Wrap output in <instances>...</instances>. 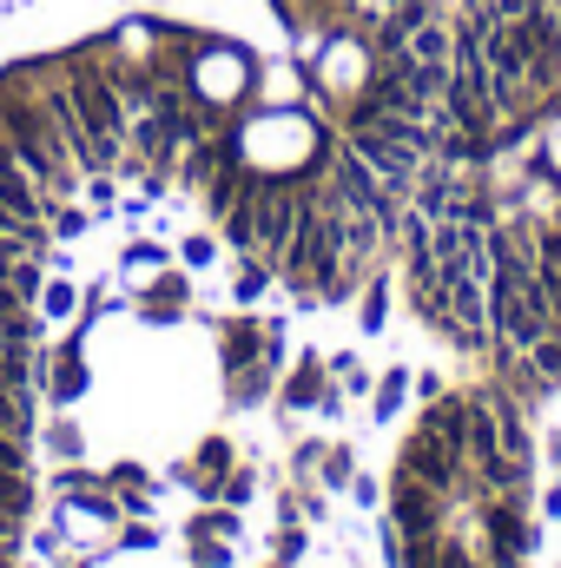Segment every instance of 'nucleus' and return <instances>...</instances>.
I'll use <instances>...</instances> for the list:
<instances>
[{
  "label": "nucleus",
  "instance_id": "9d476101",
  "mask_svg": "<svg viewBox=\"0 0 561 568\" xmlns=\"http://www.w3.org/2000/svg\"><path fill=\"white\" fill-rule=\"evenodd\" d=\"M522 7H529V0H489V13H496V20H516Z\"/></svg>",
  "mask_w": 561,
  "mask_h": 568
},
{
  "label": "nucleus",
  "instance_id": "423d86ee",
  "mask_svg": "<svg viewBox=\"0 0 561 568\" xmlns=\"http://www.w3.org/2000/svg\"><path fill=\"white\" fill-rule=\"evenodd\" d=\"M404 384H410L404 371H397V377H384V397H377V417H390V410L404 404Z\"/></svg>",
  "mask_w": 561,
  "mask_h": 568
},
{
  "label": "nucleus",
  "instance_id": "20e7f679",
  "mask_svg": "<svg viewBox=\"0 0 561 568\" xmlns=\"http://www.w3.org/2000/svg\"><path fill=\"white\" fill-rule=\"evenodd\" d=\"M317 390H324V377H317V364H304V371L290 377V390H284V397H290V404H310Z\"/></svg>",
  "mask_w": 561,
  "mask_h": 568
},
{
  "label": "nucleus",
  "instance_id": "1a4fd4ad",
  "mask_svg": "<svg viewBox=\"0 0 561 568\" xmlns=\"http://www.w3.org/2000/svg\"><path fill=\"white\" fill-rule=\"evenodd\" d=\"M324 476H330V483H350V456H344V449H330V463H324Z\"/></svg>",
  "mask_w": 561,
  "mask_h": 568
},
{
  "label": "nucleus",
  "instance_id": "f257e3e1",
  "mask_svg": "<svg viewBox=\"0 0 561 568\" xmlns=\"http://www.w3.org/2000/svg\"><path fill=\"white\" fill-rule=\"evenodd\" d=\"M73 113H80V126H86V140L106 152V165L120 159V140H126V106H120V87L106 80V73H93L86 60H73Z\"/></svg>",
  "mask_w": 561,
  "mask_h": 568
},
{
  "label": "nucleus",
  "instance_id": "39448f33",
  "mask_svg": "<svg viewBox=\"0 0 561 568\" xmlns=\"http://www.w3.org/2000/svg\"><path fill=\"white\" fill-rule=\"evenodd\" d=\"M198 463H205V483H218V476H225V463H232V449H225V443L212 436V443L198 449Z\"/></svg>",
  "mask_w": 561,
  "mask_h": 568
},
{
  "label": "nucleus",
  "instance_id": "0eeeda50",
  "mask_svg": "<svg viewBox=\"0 0 561 568\" xmlns=\"http://www.w3.org/2000/svg\"><path fill=\"white\" fill-rule=\"evenodd\" d=\"M80 384H86V377H80V364H67V371H60V384H53V397H60V404H73V397H80Z\"/></svg>",
  "mask_w": 561,
  "mask_h": 568
},
{
  "label": "nucleus",
  "instance_id": "7ed1b4c3",
  "mask_svg": "<svg viewBox=\"0 0 561 568\" xmlns=\"http://www.w3.org/2000/svg\"><path fill=\"white\" fill-rule=\"evenodd\" d=\"M410 53H417L422 67H449V33H442V27H429V20H422L417 33H410Z\"/></svg>",
  "mask_w": 561,
  "mask_h": 568
},
{
  "label": "nucleus",
  "instance_id": "f03ea898",
  "mask_svg": "<svg viewBox=\"0 0 561 568\" xmlns=\"http://www.w3.org/2000/svg\"><path fill=\"white\" fill-rule=\"evenodd\" d=\"M462 449L456 443H442V436H429V429H417L410 436V449H404V476H417L422 489H449L456 476H462Z\"/></svg>",
  "mask_w": 561,
  "mask_h": 568
},
{
  "label": "nucleus",
  "instance_id": "6e6552de",
  "mask_svg": "<svg viewBox=\"0 0 561 568\" xmlns=\"http://www.w3.org/2000/svg\"><path fill=\"white\" fill-rule=\"evenodd\" d=\"M73 311V291L67 284H47V317H67Z\"/></svg>",
  "mask_w": 561,
  "mask_h": 568
},
{
  "label": "nucleus",
  "instance_id": "9b49d317",
  "mask_svg": "<svg viewBox=\"0 0 561 568\" xmlns=\"http://www.w3.org/2000/svg\"><path fill=\"white\" fill-rule=\"evenodd\" d=\"M13 536H20V516H13V509H0V542H13Z\"/></svg>",
  "mask_w": 561,
  "mask_h": 568
}]
</instances>
